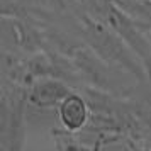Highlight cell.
<instances>
[{
    "label": "cell",
    "mask_w": 151,
    "mask_h": 151,
    "mask_svg": "<svg viewBox=\"0 0 151 151\" xmlns=\"http://www.w3.org/2000/svg\"><path fill=\"white\" fill-rule=\"evenodd\" d=\"M80 22H82V36L85 39V44L102 61L114 68L131 73L139 82L148 80L143 61L116 31H112L107 24L92 17L90 14L82 15Z\"/></svg>",
    "instance_id": "6da1fadb"
},
{
    "label": "cell",
    "mask_w": 151,
    "mask_h": 151,
    "mask_svg": "<svg viewBox=\"0 0 151 151\" xmlns=\"http://www.w3.org/2000/svg\"><path fill=\"white\" fill-rule=\"evenodd\" d=\"M73 90L60 78H39L27 88V104L34 109H53Z\"/></svg>",
    "instance_id": "7a4b0ae2"
},
{
    "label": "cell",
    "mask_w": 151,
    "mask_h": 151,
    "mask_svg": "<svg viewBox=\"0 0 151 151\" xmlns=\"http://www.w3.org/2000/svg\"><path fill=\"white\" fill-rule=\"evenodd\" d=\"M90 104L80 93L71 92L60 105H58V117L60 122L66 131H80L87 127L90 121Z\"/></svg>",
    "instance_id": "3957f363"
},
{
    "label": "cell",
    "mask_w": 151,
    "mask_h": 151,
    "mask_svg": "<svg viewBox=\"0 0 151 151\" xmlns=\"http://www.w3.org/2000/svg\"><path fill=\"white\" fill-rule=\"evenodd\" d=\"M143 65H144V70H146V78H148V83H150V88H151V51L148 58L143 61Z\"/></svg>",
    "instance_id": "277c9868"
},
{
    "label": "cell",
    "mask_w": 151,
    "mask_h": 151,
    "mask_svg": "<svg viewBox=\"0 0 151 151\" xmlns=\"http://www.w3.org/2000/svg\"><path fill=\"white\" fill-rule=\"evenodd\" d=\"M46 2H49L55 9H60V10L66 9V0H46Z\"/></svg>",
    "instance_id": "5b68a950"
},
{
    "label": "cell",
    "mask_w": 151,
    "mask_h": 151,
    "mask_svg": "<svg viewBox=\"0 0 151 151\" xmlns=\"http://www.w3.org/2000/svg\"><path fill=\"white\" fill-rule=\"evenodd\" d=\"M136 2H151V0H136Z\"/></svg>",
    "instance_id": "8992f818"
},
{
    "label": "cell",
    "mask_w": 151,
    "mask_h": 151,
    "mask_svg": "<svg viewBox=\"0 0 151 151\" xmlns=\"http://www.w3.org/2000/svg\"><path fill=\"white\" fill-rule=\"evenodd\" d=\"M82 151H87V150H83V148H82Z\"/></svg>",
    "instance_id": "52a82bcc"
}]
</instances>
